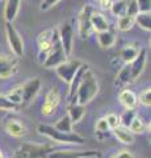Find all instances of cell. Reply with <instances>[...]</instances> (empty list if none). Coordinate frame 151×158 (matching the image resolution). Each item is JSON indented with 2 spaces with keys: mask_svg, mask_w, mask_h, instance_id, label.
Segmentation results:
<instances>
[{
  "mask_svg": "<svg viewBox=\"0 0 151 158\" xmlns=\"http://www.w3.org/2000/svg\"><path fill=\"white\" fill-rule=\"evenodd\" d=\"M0 158H4V154H3V152H2V149H0Z\"/></svg>",
  "mask_w": 151,
  "mask_h": 158,
  "instance_id": "obj_41",
  "label": "cell"
},
{
  "mask_svg": "<svg viewBox=\"0 0 151 158\" xmlns=\"http://www.w3.org/2000/svg\"><path fill=\"white\" fill-rule=\"evenodd\" d=\"M138 103H142L145 107L150 108V106H151V88L150 87L141 92V95L138 98Z\"/></svg>",
  "mask_w": 151,
  "mask_h": 158,
  "instance_id": "obj_34",
  "label": "cell"
},
{
  "mask_svg": "<svg viewBox=\"0 0 151 158\" xmlns=\"http://www.w3.org/2000/svg\"><path fill=\"white\" fill-rule=\"evenodd\" d=\"M6 34H7V40L13 56L21 57L24 54V41H22V37L20 36V33L17 32V29L13 27L12 23H6Z\"/></svg>",
  "mask_w": 151,
  "mask_h": 158,
  "instance_id": "obj_6",
  "label": "cell"
},
{
  "mask_svg": "<svg viewBox=\"0 0 151 158\" xmlns=\"http://www.w3.org/2000/svg\"><path fill=\"white\" fill-rule=\"evenodd\" d=\"M18 71V57L0 54V79H9Z\"/></svg>",
  "mask_w": 151,
  "mask_h": 158,
  "instance_id": "obj_8",
  "label": "cell"
},
{
  "mask_svg": "<svg viewBox=\"0 0 151 158\" xmlns=\"http://www.w3.org/2000/svg\"><path fill=\"white\" fill-rule=\"evenodd\" d=\"M133 82V78H131V70H130V63H125L122 66V69L120 70V73L117 74V77L114 79V86L117 88H122L124 86L129 85V83Z\"/></svg>",
  "mask_w": 151,
  "mask_h": 158,
  "instance_id": "obj_20",
  "label": "cell"
},
{
  "mask_svg": "<svg viewBox=\"0 0 151 158\" xmlns=\"http://www.w3.org/2000/svg\"><path fill=\"white\" fill-rule=\"evenodd\" d=\"M18 106H16L14 103H12L6 95H0V111H6V112H16Z\"/></svg>",
  "mask_w": 151,
  "mask_h": 158,
  "instance_id": "obj_30",
  "label": "cell"
},
{
  "mask_svg": "<svg viewBox=\"0 0 151 158\" xmlns=\"http://www.w3.org/2000/svg\"><path fill=\"white\" fill-rule=\"evenodd\" d=\"M135 23L138 25L145 29V31H150L151 29V16H150V12H138L135 15Z\"/></svg>",
  "mask_w": 151,
  "mask_h": 158,
  "instance_id": "obj_26",
  "label": "cell"
},
{
  "mask_svg": "<svg viewBox=\"0 0 151 158\" xmlns=\"http://www.w3.org/2000/svg\"><path fill=\"white\" fill-rule=\"evenodd\" d=\"M59 2V0H42L41 3V11H47V9H50L53 6H55V4Z\"/></svg>",
  "mask_w": 151,
  "mask_h": 158,
  "instance_id": "obj_38",
  "label": "cell"
},
{
  "mask_svg": "<svg viewBox=\"0 0 151 158\" xmlns=\"http://www.w3.org/2000/svg\"><path fill=\"white\" fill-rule=\"evenodd\" d=\"M112 158H134V156H133V153L129 152V150H121V152L117 153V154H114Z\"/></svg>",
  "mask_w": 151,
  "mask_h": 158,
  "instance_id": "obj_39",
  "label": "cell"
},
{
  "mask_svg": "<svg viewBox=\"0 0 151 158\" xmlns=\"http://www.w3.org/2000/svg\"><path fill=\"white\" fill-rule=\"evenodd\" d=\"M146 56H147V52H146V49L142 48V49H139L137 57L130 62V70H131V78H133V81H135L143 73L145 66H146Z\"/></svg>",
  "mask_w": 151,
  "mask_h": 158,
  "instance_id": "obj_13",
  "label": "cell"
},
{
  "mask_svg": "<svg viewBox=\"0 0 151 158\" xmlns=\"http://www.w3.org/2000/svg\"><path fill=\"white\" fill-rule=\"evenodd\" d=\"M137 116L135 113V110H130V108H125V112L122 113V116H120V121L121 125L124 127H129V124L131 123V120Z\"/></svg>",
  "mask_w": 151,
  "mask_h": 158,
  "instance_id": "obj_31",
  "label": "cell"
},
{
  "mask_svg": "<svg viewBox=\"0 0 151 158\" xmlns=\"http://www.w3.org/2000/svg\"><path fill=\"white\" fill-rule=\"evenodd\" d=\"M37 132L42 136H46L49 137L50 140L58 142V144H67V145H81L85 142V138L77 135L75 132H61V131H57L54 127L51 125H47V124H38L37 125Z\"/></svg>",
  "mask_w": 151,
  "mask_h": 158,
  "instance_id": "obj_2",
  "label": "cell"
},
{
  "mask_svg": "<svg viewBox=\"0 0 151 158\" xmlns=\"http://www.w3.org/2000/svg\"><path fill=\"white\" fill-rule=\"evenodd\" d=\"M138 4L139 12H150L151 8V0H135Z\"/></svg>",
  "mask_w": 151,
  "mask_h": 158,
  "instance_id": "obj_37",
  "label": "cell"
},
{
  "mask_svg": "<svg viewBox=\"0 0 151 158\" xmlns=\"http://www.w3.org/2000/svg\"><path fill=\"white\" fill-rule=\"evenodd\" d=\"M58 36H59L63 50L67 54V57H70L74 50V29L69 23H63L58 29Z\"/></svg>",
  "mask_w": 151,
  "mask_h": 158,
  "instance_id": "obj_10",
  "label": "cell"
},
{
  "mask_svg": "<svg viewBox=\"0 0 151 158\" xmlns=\"http://www.w3.org/2000/svg\"><path fill=\"white\" fill-rule=\"evenodd\" d=\"M99 82L95 74L89 70V67L85 70L84 75H83L81 81L77 86V90L75 94L74 102L72 103H79V104L87 106L89 102L95 99V96L99 94Z\"/></svg>",
  "mask_w": 151,
  "mask_h": 158,
  "instance_id": "obj_1",
  "label": "cell"
},
{
  "mask_svg": "<svg viewBox=\"0 0 151 158\" xmlns=\"http://www.w3.org/2000/svg\"><path fill=\"white\" fill-rule=\"evenodd\" d=\"M0 2H2V0H0Z\"/></svg>",
  "mask_w": 151,
  "mask_h": 158,
  "instance_id": "obj_42",
  "label": "cell"
},
{
  "mask_svg": "<svg viewBox=\"0 0 151 158\" xmlns=\"http://www.w3.org/2000/svg\"><path fill=\"white\" fill-rule=\"evenodd\" d=\"M59 102H61V92L57 87H53L45 96V103L42 104V108H41L42 115L43 116H51L53 113L55 112Z\"/></svg>",
  "mask_w": 151,
  "mask_h": 158,
  "instance_id": "obj_12",
  "label": "cell"
},
{
  "mask_svg": "<svg viewBox=\"0 0 151 158\" xmlns=\"http://www.w3.org/2000/svg\"><path fill=\"white\" fill-rule=\"evenodd\" d=\"M91 25L96 33L104 32V31H108L109 29V23H108V20H106V17L103 13L96 12V11H93L91 15Z\"/></svg>",
  "mask_w": 151,
  "mask_h": 158,
  "instance_id": "obj_19",
  "label": "cell"
},
{
  "mask_svg": "<svg viewBox=\"0 0 151 158\" xmlns=\"http://www.w3.org/2000/svg\"><path fill=\"white\" fill-rule=\"evenodd\" d=\"M7 98H8L12 103H14L16 106L21 104V102H22V96H21V86H20V87L13 88L12 91H9V94L7 95Z\"/></svg>",
  "mask_w": 151,
  "mask_h": 158,
  "instance_id": "obj_32",
  "label": "cell"
},
{
  "mask_svg": "<svg viewBox=\"0 0 151 158\" xmlns=\"http://www.w3.org/2000/svg\"><path fill=\"white\" fill-rule=\"evenodd\" d=\"M93 11H95L93 7L87 4V6L83 7L81 12L79 15V36L83 40L88 38L91 36V33L93 32L91 25V15Z\"/></svg>",
  "mask_w": 151,
  "mask_h": 158,
  "instance_id": "obj_11",
  "label": "cell"
},
{
  "mask_svg": "<svg viewBox=\"0 0 151 158\" xmlns=\"http://www.w3.org/2000/svg\"><path fill=\"white\" fill-rule=\"evenodd\" d=\"M118 100L125 108H130V110H135L138 106V96L131 91V90H122L118 95Z\"/></svg>",
  "mask_w": 151,
  "mask_h": 158,
  "instance_id": "obj_22",
  "label": "cell"
},
{
  "mask_svg": "<svg viewBox=\"0 0 151 158\" xmlns=\"http://www.w3.org/2000/svg\"><path fill=\"white\" fill-rule=\"evenodd\" d=\"M96 2L99 3V6H100L101 8L106 9V8H109V7H110V3H112V0H96Z\"/></svg>",
  "mask_w": 151,
  "mask_h": 158,
  "instance_id": "obj_40",
  "label": "cell"
},
{
  "mask_svg": "<svg viewBox=\"0 0 151 158\" xmlns=\"http://www.w3.org/2000/svg\"><path fill=\"white\" fill-rule=\"evenodd\" d=\"M89 66L88 65H84V63H81V66L79 67V70L76 71V74L72 78V81L69 83V98H70V103L74 102V98H75V94H76V90H77V86H79V83L81 81L83 75H84L85 70L88 69Z\"/></svg>",
  "mask_w": 151,
  "mask_h": 158,
  "instance_id": "obj_18",
  "label": "cell"
},
{
  "mask_svg": "<svg viewBox=\"0 0 151 158\" xmlns=\"http://www.w3.org/2000/svg\"><path fill=\"white\" fill-rule=\"evenodd\" d=\"M3 125H4L6 132L12 137L20 138L25 135V127H24L18 120H16V118H8V120L4 121Z\"/></svg>",
  "mask_w": 151,
  "mask_h": 158,
  "instance_id": "obj_14",
  "label": "cell"
},
{
  "mask_svg": "<svg viewBox=\"0 0 151 158\" xmlns=\"http://www.w3.org/2000/svg\"><path fill=\"white\" fill-rule=\"evenodd\" d=\"M113 131V135L116 136V138L120 142H122L125 145H131L135 140V135L131 133L130 129L128 127H124V125H118L117 128H114Z\"/></svg>",
  "mask_w": 151,
  "mask_h": 158,
  "instance_id": "obj_16",
  "label": "cell"
},
{
  "mask_svg": "<svg viewBox=\"0 0 151 158\" xmlns=\"http://www.w3.org/2000/svg\"><path fill=\"white\" fill-rule=\"evenodd\" d=\"M138 52H139V49L128 45V46H125L122 50H121V58H122V61L125 63H130L135 57H137Z\"/></svg>",
  "mask_w": 151,
  "mask_h": 158,
  "instance_id": "obj_29",
  "label": "cell"
},
{
  "mask_svg": "<svg viewBox=\"0 0 151 158\" xmlns=\"http://www.w3.org/2000/svg\"><path fill=\"white\" fill-rule=\"evenodd\" d=\"M146 125L145 124V121L142 120L141 117H138V116H135L133 120H131V123L129 124V129H130V132L131 133H134V135H139V133H143L145 131H146Z\"/></svg>",
  "mask_w": 151,
  "mask_h": 158,
  "instance_id": "obj_28",
  "label": "cell"
},
{
  "mask_svg": "<svg viewBox=\"0 0 151 158\" xmlns=\"http://www.w3.org/2000/svg\"><path fill=\"white\" fill-rule=\"evenodd\" d=\"M101 154L99 150L88 149V150H72V149H61L47 153L46 158H99Z\"/></svg>",
  "mask_w": 151,
  "mask_h": 158,
  "instance_id": "obj_5",
  "label": "cell"
},
{
  "mask_svg": "<svg viewBox=\"0 0 151 158\" xmlns=\"http://www.w3.org/2000/svg\"><path fill=\"white\" fill-rule=\"evenodd\" d=\"M53 34H54V29H46V31L41 32L37 37V45L40 48L41 52H50L53 45Z\"/></svg>",
  "mask_w": 151,
  "mask_h": 158,
  "instance_id": "obj_17",
  "label": "cell"
},
{
  "mask_svg": "<svg viewBox=\"0 0 151 158\" xmlns=\"http://www.w3.org/2000/svg\"><path fill=\"white\" fill-rule=\"evenodd\" d=\"M21 0H6L4 6V20L6 23H13L18 11H20Z\"/></svg>",
  "mask_w": 151,
  "mask_h": 158,
  "instance_id": "obj_15",
  "label": "cell"
},
{
  "mask_svg": "<svg viewBox=\"0 0 151 158\" xmlns=\"http://www.w3.org/2000/svg\"><path fill=\"white\" fill-rule=\"evenodd\" d=\"M138 12H139V9H138L137 2H135V0H129L128 2V8H126V15L135 17V15H137Z\"/></svg>",
  "mask_w": 151,
  "mask_h": 158,
  "instance_id": "obj_36",
  "label": "cell"
},
{
  "mask_svg": "<svg viewBox=\"0 0 151 158\" xmlns=\"http://www.w3.org/2000/svg\"><path fill=\"white\" fill-rule=\"evenodd\" d=\"M105 120L108 121V125H109V128H110V129H114V128H117L118 125H121L120 116L114 115V113H109V115L105 117Z\"/></svg>",
  "mask_w": 151,
  "mask_h": 158,
  "instance_id": "obj_35",
  "label": "cell"
},
{
  "mask_svg": "<svg viewBox=\"0 0 151 158\" xmlns=\"http://www.w3.org/2000/svg\"><path fill=\"white\" fill-rule=\"evenodd\" d=\"M85 115V106L79 104V103H70L69 108H67V116L70 117L72 124L79 123Z\"/></svg>",
  "mask_w": 151,
  "mask_h": 158,
  "instance_id": "obj_21",
  "label": "cell"
},
{
  "mask_svg": "<svg viewBox=\"0 0 151 158\" xmlns=\"http://www.w3.org/2000/svg\"><path fill=\"white\" fill-rule=\"evenodd\" d=\"M54 128L57 131H61V132H72V123L70 120V117L67 115H63L59 120H58L55 124H54Z\"/></svg>",
  "mask_w": 151,
  "mask_h": 158,
  "instance_id": "obj_27",
  "label": "cell"
},
{
  "mask_svg": "<svg viewBox=\"0 0 151 158\" xmlns=\"http://www.w3.org/2000/svg\"><path fill=\"white\" fill-rule=\"evenodd\" d=\"M135 24V20L133 16H129V15H124V16L118 17V21H117V28L120 29L121 32H128L130 31L133 25Z\"/></svg>",
  "mask_w": 151,
  "mask_h": 158,
  "instance_id": "obj_25",
  "label": "cell"
},
{
  "mask_svg": "<svg viewBox=\"0 0 151 158\" xmlns=\"http://www.w3.org/2000/svg\"><path fill=\"white\" fill-rule=\"evenodd\" d=\"M81 66V62L79 59H72V61H65L63 63H61L59 66L55 67V73L58 78L61 79L62 82L69 83L72 81V78L76 74V71L79 70V67Z\"/></svg>",
  "mask_w": 151,
  "mask_h": 158,
  "instance_id": "obj_7",
  "label": "cell"
},
{
  "mask_svg": "<svg viewBox=\"0 0 151 158\" xmlns=\"http://www.w3.org/2000/svg\"><path fill=\"white\" fill-rule=\"evenodd\" d=\"M67 54L63 50V46L59 41V36H58V29H54V34H53V45L51 49L49 52L47 57L45 59V62L42 63L43 67L46 69H55L57 66H59L61 63L67 61Z\"/></svg>",
  "mask_w": 151,
  "mask_h": 158,
  "instance_id": "obj_3",
  "label": "cell"
},
{
  "mask_svg": "<svg viewBox=\"0 0 151 158\" xmlns=\"http://www.w3.org/2000/svg\"><path fill=\"white\" fill-rule=\"evenodd\" d=\"M110 131V128L108 125V121L105 120V117L99 118L95 124V132L96 133H103V135H106Z\"/></svg>",
  "mask_w": 151,
  "mask_h": 158,
  "instance_id": "obj_33",
  "label": "cell"
},
{
  "mask_svg": "<svg viewBox=\"0 0 151 158\" xmlns=\"http://www.w3.org/2000/svg\"><path fill=\"white\" fill-rule=\"evenodd\" d=\"M41 88V79L40 78H32L28 82H25L21 86V96H22V106H29L34 100L37 94Z\"/></svg>",
  "mask_w": 151,
  "mask_h": 158,
  "instance_id": "obj_9",
  "label": "cell"
},
{
  "mask_svg": "<svg viewBox=\"0 0 151 158\" xmlns=\"http://www.w3.org/2000/svg\"><path fill=\"white\" fill-rule=\"evenodd\" d=\"M96 37H97V42H99V45L103 49H109V48L113 46L114 42H116L114 34L112 32H109V29L108 31H104V32H97Z\"/></svg>",
  "mask_w": 151,
  "mask_h": 158,
  "instance_id": "obj_23",
  "label": "cell"
},
{
  "mask_svg": "<svg viewBox=\"0 0 151 158\" xmlns=\"http://www.w3.org/2000/svg\"><path fill=\"white\" fill-rule=\"evenodd\" d=\"M53 148L47 144H34V142H22L14 152L13 158H46L47 153Z\"/></svg>",
  "mask_w": 151,
  "mask_h": 158,
  "instance_id": "obj_4",
  "label": "cell"
},
{
  "mask_svg": "<svg viewBox=\"0 0 151 158\" xmlns=\"http://www.w3.org/2000/svg\"><path fill=\"white\" fill-rule=\"evenodd\" d=\"M128 2L129 0H114V2L110 3V12L114 15V16H124L126 15V8H128Z\"/></svg>",
  "mask_w": 151,
  "mask_h": 158,
  "instance_id": "obj_24",
  "label": "cell"
}]
</instances>
